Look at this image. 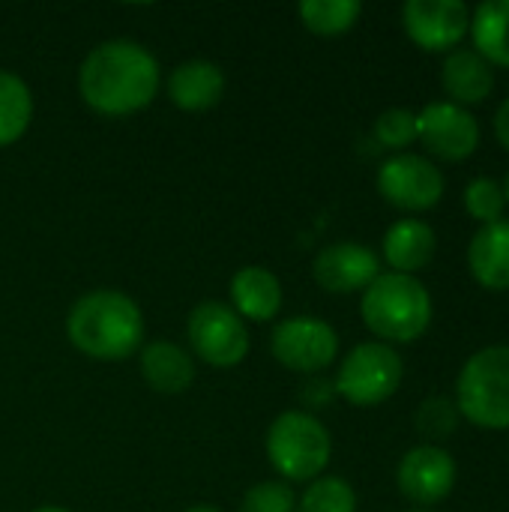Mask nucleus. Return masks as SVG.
<instances>
[{"instance_id":"1","label":"nucleus","mask_w":509,"mask_h":512,"mask_svg":"<svg viewBox=\"0 0 509 512\" xmlns=\"http://www.w3.org/2000/svg\"><path fill=\"white\" fill-rule=\"evenodd\" d=\"M162 84L153 51L135 39H108L90 48L78 69L84 105L102 117H129L144 111Z\"/></svg>"},{"instance_id":"2","label":"nucleus","mask_w":509,"mask_h":512,"mask_svg":"<svg viewBox=\"0 0 509 512\" xmlns=\"http://www.w3.org/2000/svg\"><path fill=\"white\" fill-rule=\"evenodd\" d=\"M144 312L141 306L114 288H96L81 294L66 315V339L75 351L99 363H117L144 348Z\"/></svg>"},{"instance_id":"3","label":"nucleus","mask_w":509,"mask_h":512,"mask_svg":"<svg viewBox=\"0 0 509 512\" xmlns=\"http://www.w3.org/2000/svg\"><path fill=\"white\" fill-rule=\"evenodd\" d=\"M360 318L375 342L411 345L432 327L435 300L417 276L387 270L363 291Z\"/></svg>"},{"instance_id":"4","label":"nucleus","mask_w":509,"mask_h":512,"mask_svg":"<svg viewBox=\"0 0 509 512\" xmlns=\"http://www.w3.org/2000/svg\"><path fill=\"white\" fill-rule=\"evenodd\" d=\"M264 450H267V462L288 486L312 483L324 477L333 459V438L315 414L291 408L270 423Z\"/></svg>"},{"instance_id":"5","label":"nucleus","mask_w":509,"mask_h":512,"mask_svg":"<svg viewBox=\"0 0 509 512\" xmlns=\"http://www.w3.org/2000/svg\"><path fill=\"white\" fill-rule=\"evenodd\" d=\"M453 402L477 429H509V345H486L462 363Z\"/></svg>"},{"instance_id":"6","label":"nucleus","mask_w":509,"mask_h":512,"mask_svg":"<svg viewBox=\"0 0 509 512\" xmlns=\"http://www.w3.org/2000/svg\"><path fill=\"white\" fill-rule=\"evenodd\" d=\"M405 363L393 345L384 342H360L354 345L333 378L336 396L354 408H378L393 399L402 387Z\"/></svg>"},{"instance_id":"7","label":"nucleus","mask_w":509,"mask_h":512,"mask_svg":"<svg viewBox=\"0 0 509 512\" xmlns=\"http://www.w3.org/2000/svg\"><path fill=\"white\" fill-rule=\"evenodd\" d=\"M186 339L189 354L213 369H234L249 357L252 339L246 321L219 300L198 303L186 318Z\"/></svg>"},{"instance_id":"8","label":"nucleus","mask_w":509,"mask_h":512,"mask_svg":"<svg viewBox=\"0 0 509 512\" xmlns=\"http://www.w3.org/2000/svg\"><path fill=\"white\" fill-rule=\"evenodd\" d=\"M375 186L381 198L402 213H426L441 204L447 177L435 159L420 153H393L378 165Z\"/></svg>"},{"instance_id":"9","label":"nucleus","mask_w":509,"mask_h":512,"mask_svg":"<svg viewBox=\"0 0 509 512\" xmlns=\"http://www.w3.org/2000/svg\"><path fill=\"white\" fill-rule=\"evenodd\" d=\"M270 351L282 369L312 378L339 360V333L321 318L294 315L273 327Z\"/></svg>"},{"instance_id":"10","label":"nucleus","mask_w":509,"mask_h":512,"mask_svg":"<svg viewBox=\"0 0 509 512\" xmlns=\"http://www.w3.org/2000/svg\"><path fill=\"white\" fill-rule=\"evenodd\" d=\"M417 141L441 162H465L480 150L483 129L471 108L441 99L417 111Z\"/></svg>"},{"instance_id":"11","label":"nucleus","mask_w":509,"mask_h":512,"mask_svg":"<svg viewBox=\"0 0 509 512\" xmlns=\"http://www.w3.org/2000/svg\"><path fill=\"white\" fill-rule=\"evenodd\" d=\"M402 27L420 51L450 54L471 33V6L462 0H408Z\"/></svg>"},{"instance_id":"12","label":"nucleus","mask_w":509,"mask_h":512,"mask_svg":"<svg viewBox=\"0 0 509 512\" xmlns=\"http://www.w3.org/2000/svg\"><path fill=\"white\" fill-rule=\"evenodd\" d=\"M456 483H459V465L453 453L435 444L411 447L396 465L399 492L420 510H432L435 504L447 501Z\"/></svg>"},{"instance_id":"13","label":"nucleus","mask_w":509,"mask_h":512,"mask_svg":"<svg viewBox=\"0 0 509 512\" xmlns=\"http://www.w3.org/2000/svg\"><path fill=\"white\" fill-rule=\"evenodd\" d=\"M312 276L327 294H363L381 276V258L354 240L330 243L315 255Z\"/></svg>"},{"instance_id":"14","label":"nucleus","mask_w":509,"mask_h":512,"mask_svg":"<svg viewBox=\"0 0 509 512\" xmlns=\"http://www.w3.org/2000/svg\"><path fill=\"white\" fill-rule=\"evenodd\" d=\"M435 252H438V234L426 219L417 216L396 219L381 240V255L390 273L417 276L435 261Z\"/></svg>"},{"instance_id":"15","label":"nucleus","mask_w":509,"mask_h":512,"mask_svg":"<svg viewBox=\"0 0 509 512\" xmlns=\"http://www.w3.org/2000/svg\"><path fill=\"white\" fill-rule=\"evenodd\" d=\"M441 87L447 93V102H456L462 108L480 105L495 90V66L474 48H456L444 54Z\"/></svg>"},{"instance_id":"16","label":"nucleus","mask_w":509,"mask_h":512,"mask_svg":"<svg viewBox=\"0 0 509 512\" xmlns=\"http://www.w3.org/2000/svg\"><path fill=\"white\" fill-rule=\"evenodd\" d=\"M165 90L180 111H210L225 96V72L213 60H183L171 69Z\"/></svg>"},{"instance_id":"17","label":"nucleus","mask_w":509,"mask_h":512,"mask_svg":"<svg viewBox=\"0 0 509 512\" xmlns=\"http://www.w3.org/2000/svg\"><path fill=\"white\" fill-rule=\"evenodd\" d=\"M138 372L153 393L180 396L195 384V357L174 342H147L138 351Z\"/></svg>"},{"instance_id":"18","label":"nucleus","mask_w":509,"mask_h":512,"mask_svg":"<svg viewBox=\"0 0 509 512\" xmlns=\"http://www.w3.org/2000/svg\"><path fill=\"white\" fill-rule=\"evenodd\" d=\"M468 270L486 291H509V219L480 225L468 243Z\"/></svg>"},{"instance_id":"19","label":"nucleus","mask_w":509,"mask_h":512,"mask_svg":"<svg viewBox=\"0 0 509 512\" xmlns=\"http://www.w3.org/2000/svg\"><path fill=\"white\" fill-rule=\"evenodd\" d=\"M231 309L243 318V321H255V324H267L282 312V282L276 279V273H270L267 267H243L231 276Z\"/></svg>"},{"instance_id":"20","label":"nucleus","mask_w":509,"mask_h":512,"mask_svg":"<svg viewBox=\"0 0 509 512\" xmlns=\"http://www.w3.org/2000/svg\"><path fill=\"white\" fill-rule=\"evenodd\" d=\"M471 48L495 69H509V0H486L471 12Z\"/></svg>"},{"instance_id":"21","label":"nucleus","mask_w":509,"mask_h":512,"mask_svg":"<svg viewBox=\"0 0 509 512\" xmlns=\"http://www.w3.org/2000/svg\"><path fill=\"white\" fill-rule=\"evenodd\" d=\"M33 120V93L27 81L9 69H0V147L15 144Z\"/></svg>"},{"instance_id":"22","label":"nucleus","mask_w":509,"mask_h":512,"mask_svg":"<svg viewBox=\"0 0 509 512\" xmlns=\"http://www.w3.org/2000/svg\"><path fill=\"white\" fill-rule=\"evenodd\" d=\"M363 15L360 0H303L300 3V21L315 36H345L357 27Z\"/></svg>"},{"instance_id":"23","label":"nucleus","mask_w":509,"mask_h":512,"mask_svg":"<svg viewBox=\"0 0 509 512\" xmlns=\"http://www.w3.org/2000/svg\"><path fill=\"white\" fill-rule=\"evenodd\" d=\"M414 426L423 438V444H435L441 447V441L453 438L462 426V414L456 408V402L450 396H429L420 402L417 414H414Z\"/></svg>"},{"instance_id":"24","label":"nucleus","mask_w":509,"mask_h":512,"mask_svg":"<svg viewBox=\"0 0 509 512\" xmlns=\"http://www.w3.org/2000/svg\"><path fill=\"white\" fill-rule=\"evenodd\" d=\"M297 512H357V492L345 477L324 474L306 483V492L297 501Z\"/></svg>"},{"instance_id":"25","label":"nucleus","mask_w":509,"mask_h":512,"mask_svg":"<svg viewBox=\"0 0 509 512\" xmlns=\"http://www.w3.org/2000/svg\"><path fill=\"white\" fill-rule=\"evenodd\" d=\"M462 207L480 225H492V222L504 219L507 201H504V192H501V180H495V177H474L465 186V192H462Z\"/></svg>"},{"instance_id":"26","label":"nucleus","mask_w":509,"mask_h":512,"mask_svg":"<svg viewBox=\"0 0 509 512\" xmlns=\"http://www.w3.org/2000/svg\"><path fill=\"white\" fill-rule=\"evenodd\" d=\"M375 141L384 150L408 153V147L417 141V111L411 108H387L375 120Z\"/></svg>"},{"instance_id":"27","label":"nucleus","mask_w":509,"mask_h":512,"mask_svg":"<svg viewBox=\"0 0 509 512\" xmlns=\"http://www.w3.org/2000/svg\"><path fill=\"white\" fill-rule=\"evenodd\" d=\"M240 512H297V495L285 480H264L243 495Z\"/></svg>"},{"instance_id":"28","label":"nucleus","mask_w":509,"mask_h":512,"mask_svg":"<svg viewBox=\"0 0 509 512\" xmlns=\"http://www.w3.org/2000/svg\"><path fill=\"white\" fill-rule=\"evenodd\" d=\"M333 399H339V396H336V387H333L330 378H321V375H312V378L303 384V390H300V402H303L306 414L324 411Z\"/></svg>"},{"instance_id":"29","label":"nucleus","mask_w":509,"mask_h":512,"mask_svg":"<svg viewBox=\"0 0 509 512\" xmlns=\"http://www.w3.org/2000/svg\"><path fill=\"white\" fill-rule=\"evenodd\" d=\"M492 126H495V138H498V144H501V147L509 153V96L501 102V105H498Z\"/></svg>"},{"instance_id":"30","label":"nucleus","mask_w":509,"mask_h":512,"mask_svg":"<svg viewBox=\"0 0 509 512\" xmlns=\"http://www.w3.org/2000/svg\"><path fill=\"white\" fill-rule=\"evenodd\" d=\"M186 512H222V510H216V507H210V504H195V507H189Z\"/></svg>"},{"instance_id":"31","label":"nucleus","mask_w":509,"mask_h":512,"mask_svg":"<svg viewBox=\"0 0 509 512\" xmlns=\"http://www.w3.org/2000/svg\"><path fill=\"white\" fill-rule=\"evenodd\" d=\"M501 192H504V201H507V207H509V171H507V177L501 180Z\"/></svg>"},{"instance_id":"32","label":"nucleus","mask_w":509,"mask_h":512,"mask_svg":"<svg viewBox=\"0 0 509 512\" xmlns=\"http://www.w3.org/2000/svg\"><path fill=\"white\" fill-rule=\"evenodd\" d=\"M33 512H72V510H63V507H36Z\"/></svg>"},{"instance_id":"33","label":"nucleus","mask_w":509,"mask_h":512,"mask_svg":"<svg viewBox=\"0 0 509 512\" xmlns=\"http://www.w3.org/2000/svg\"><path fill=\"white\" fill-rule=\"evenodd\" d=\"M405 512H435V510H420V507H414V510H405Z\"/></svg>"}]
</instances>
